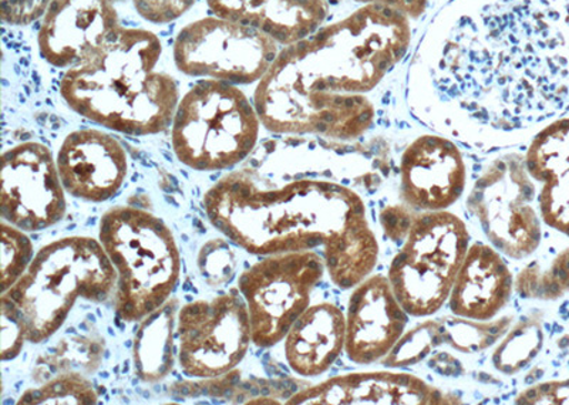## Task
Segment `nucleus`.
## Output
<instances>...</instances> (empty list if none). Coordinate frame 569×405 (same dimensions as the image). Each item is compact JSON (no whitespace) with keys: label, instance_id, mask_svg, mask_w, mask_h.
I'll use <instances>...</instances> for the list:
<instances>
[{"label":"nucleus","instance_id":"nucleus-1","mask_svg":"<svg viewBox=\"0 0 569 405\" xmlns=\"http://www.w3.org/2000/svg\"><path fill=\"white\" fill-rule=\"evenodd\" d=\"M410 19L368 4L284 45L258 81L253 104L268 131L352 141L368 133L378 88L410 48Z\"/></svg>","mask_w":569,"mask_h":405},{"label":"nucleus","instance_id":"nucleus-2","mask_svg":"<svg viewBox=\"0 0 569 405\" xmlns=\"http://www.w3.org/2000/svg\"><path fill=\"white\" fill-rule=\"evenodd\" d=\"M208 217L233 245L257 256L322 247L333 285L349 291L375 271L379 242L365 202L327 180L283 184L253 170L223 175L202 200Z\"/></svg>","mask_w":569,"mask_h":405},{"label":"nucleus","instance_id":"nucleus-3","mask_svg":"<svg viewBox=\"0 0 569 405\" xmlns=\"http://www.w3.org/2000/svg\"><path fill=\"white\" fill-rule=\"evenodd\" d=\"M556 48L550 19L533 0H496L451 27L436 58L435 85L477 124L518 130L551 104Z\"/></svg>","mask_w":569,"mask_h":405},{"label":"nucleus","instance_id":"nucleus-4","mask_svg":"<svg viewBox=\"0 0 569 405\" xmlns=\"http://www.w3.org/2000/svg\"><path fill=\"white\" fill-rule=\"evenodd\" d=\"M159 37L119 27L79 63L66 69L60 95L80 118L130 136L171 126L180 93L174 78L159 72Z\"/></svg>","mask_w":569,"mask_h":405},{"label":"nucleus","instance_id":"nucleus-5","mask_svg":"<svg viewBox=\"0 0 569 405\" xmlns=\"http://www.w3.org/2000/svg\"><path fill=\"white\" fill-rule=\"evenodd\" d=\"M117 273L100 241L68 236L36 253L7 295L18 306L28 342L40 344L63 326L79 298L103 303L114 296Z\"/></svg>","mask_w":569,"mask_h":405},{"label":"nucleus","instance_id":"nucleus-6","mask_svg":"<svg viewBox=\"0 0 569 405\" xmlns=\"http://www.w3.org/2000/svg\"><path fill=\"white\" fill-rule=\"evenodd\" d=\"M99 241L117 273L114 311L126 323L141 318L174 295L181 276V255L166 222L134 206L104 212Z\"/></svg>","mask_w":569,"mask_h":405},{"label":"nucleus","instance_id":"nucleus-7","mask_svg":"<svg viewBox=\"0 0 569 405\" xmlns=\"http://www.w3.org/2000/svg\"><path fill=\"white\" fill-rule=\"evenodd\" d=\"M261 119L240 85L200 80L178 101L171 145L188 169H236L256 149Z\"/></svg>","mask_w":569,"mask_h":405},{"label":"nucleus","instance_id":"nucleus-8","mask_svg":"<svg viewBox=\"0 0 569 405\" xmlns=\"http://www.w3.org/2000/svg\"><path fill=\"white\" fill-rule=\"evenodd\" d=\"M469 247L470 232L459 216L447 211L415 215L388 272L410 316H433L446 305Z\"/></svg>","mask_w":569,"mask_h":405},{"label":"nucleus","instance_id":"nucleus-9","mask_svg":"<svg viewBox=\"0 0 569 405\" xmlns=\"http://www.w3.org/2000/svg\"><path fill=\"white\" fill-rule=\"evenodd\" d=\"M327 265L315 251L262 256L238 277L257 347L277 346L293 323L311 306L315 288L322 282Z\"/></svg>","mask_w":569,"mask_h":405},{"label":"nucleus","instance_id":"nucleus-10","mask_svg":"<svg viewBox=\"0 0 569 405\" xmlns=\"http://www.w3.org/2000/svg\"><path fill=\"white\" fill-rule=\"evenodd\" d=\"M281 49L262 30L213 14L182 28L172 54L177 69L190 78L246 85L266 75Z\"/></svg>","mask_w":569,"mask_h":405},{"label":"nucleus","instance_id":"nucleus-11","mask_svg":"<svg viewBox=\"0 0 569 405\" xmlns=\"http://www.w3.org/2000/svg\"><path fill=\"white\" fill-rule=\"evenodd\" d=\"M533 182L525 156L507 154L487 166L467 199V210L487 240L511 260H526L541 243Z\"/></svg>","mask_w":569,"mask_h":405},{"label":"nucleus","instance_id":"nucleus-12","mask_svg":"<svg viewBox=\"0 0 569 405\" xmlns=\"http://www.w3.org/2000/svg\"><path fill=\"white\" fill-rule=\"evenodd\" d=\"M251 343L248 308L236 288L210 301L188 302L178 311L177 356L187 377L228 376L247 356Z\"/></svg>","mask_w":569,"mask_h":405},{"label":"nucleus","instance_id":"nucleus-13","mask_svg":"<svg viewBox=\"0 0 569 405\" xmlns=\"http://www.w3.org/2000/svg\"><path fill=\"white\" fill-rule=\"evenodd\" d=\"M0 215L27 232L59 224L68 210L58 162L42 143L27 141L4 151L0 172Z\"/></svg>","mask_w":569,"mask_h":405},{"label":"nucleus","instance_id":"nucleus-14","mask_svg":"<svg viewBox=\"0 0 569 405\" xmlns=\"http://www.w3.org/2000/svg\"><path fill=\"white\" fill-rule=\"evenodd\" d=\"M466 162L450 140L421 135L400 161V199L416 212H440L465 194Z\"/></svg>","mask_w":569,"mask_h":405},{"label":"nucleus","instance_id":"nucleus-15","mask_svg":"<svg viewBox=\"0 0 569 405\" xmlns=\"http://www.w3.org/2000/svg\"><path fill=\"white\" fill-rule=\"evenodd\" d=\"M123 0H52L38 34L40 55L56 69H69L94 52L120 27Z\"/></svg>","mask_w":569,"mask_h":405},{"label":"nucleus","instance_id":"nucleus-16","mask_svg":"<svg viewBox=\"0 0 569 405\" xmlns=\"http://www.w3.org/2000/svg\"><path fill=\"white\" fill-rule=\"evenodd\" d=\"M56 162L66 192L94 204L119 194L129 175L124 145L98 129L78 130L66 136Z\"/></svg>","mask_w":569,"mask_h":405},{"label":"nucleus","instance_id":"nucleus-17","mask_svg":"<svg viewBox=\"0 0 569 405\" xmlns=\"http://www.w3.org/2000/svg\"><path fill=\"white\" fill-rule=\"evenodd\" d=\"M409 317L388 276L366 277L349 298L345 343L349 361L359 366L382 362L403 337Z\"/></svg>","mask_w":569,"mask_h":405},{"label":"nucleus","instance_id":"nucleus-18","mask_svg":"<svg viewBox=\"0 0 569 405\" xmlns=\"http://www.w3.org/2000/svg\"><path fill=\"white\" fill-rule=\"evenodd\" d=\"M456 396L408 373H352L332 377L289 397L287 404H459Z\"/></svg>","mask_w":569,"mask_h":405},{"label":"nucleus","instance_id":"nucleus-19","mask_svg":"<svg viewBox=\"0 0 569 405\" xmlns=\"http://www.w3.org/2000/svg\"><path fill=\"white\" fill-rule=\"evenodd\" d=\"M515 277L502 253L486 243H472L449 297L455 316L490 322L510 302Z\"/></svg>","mask_w":569,"mask_h":405},{"label":"nucleus","instance_id":"nucleus-20","mask_svg":"<svg viewBox=\"0 0 569 405\" xmlns=\"http://www.w3.org/2000/svg\"><path fill=\"white\" fill-rule=\"evenodd\" d=\"M511 318L476 322L470 318L441 317L418 324L403 334L393 351L383 358V366L405 368L423 362L436 347H453L461 353H479L500 341L510 327Z\"/></svg>","mask_w":569,"mask_h":405},{"label":"nucleus","instance_id":"nucleus-21","mask_svg":"<svg viewBox=\"0 0 569 405\" xmlns=\"http://www.w3.org/2000/svg\"><path fill=\"white\" fill-rule=\"evenodd\" d=\"M217 17L262 30L282 45L311 37L327 22V0H207Z\"/></svg>","mask_w":569,"mask_h":405},{"label":"nucleus","instance_id":"nucleus-22","mask_svg":"<svg viewBox=\"0 0 569 405\" xmlns=\"http://www.w3.org/2000/svg\"><path fill=\"white\" fill-rule=\"evenodd\" d=\"M525 159L531 179L542 184L538 194L542 221L569 237V119L541 130Z\"/></svg>","mask_w":569,"mask_h":405},{"label":"nucleus","instance_id":"nucleus-23","mask_svg":"<svg viewBox=\"0 0 569 405\" xmlns=\"http://www.w3.org/2000/svg\"><path fill=\"white\" fill-rule=\"evenodd\" d=\"M288 366L301 377L327 373L345 352L347 315L333 303L309 306L283 338Z\"/></svg>","mask_w":569,"mask_h":405},{"label":"nucleus","instance_id":"nucleus-24","mask_svg":"<svg viewBox=\"0 0 569 405\" xmlns=\"http://www.w3.org/2000/svg\"><path fill=\"white\" fill-rule=\"evenodd\" d=\"M180 302L172 296L164 305L141 318L133 341V367L144 383H160L174 369L177 356V317Z\"/></svg>","mask_w":569,"mask_h":405},{"label":"nucleus","instance_id":"nucleus-25","mask_svg":"<svg viewBox=\"0 0 569 405\" xmlns=\"http://www.w3.org/2000/svg\"><path fill=\"white\" fill-rule=\"evenodd\" d=\"M104 341L96 334H71L39 357L33 369L38 382L63 373H94L103 361Z\"/></svg>","mask_w":569,"mask_h":405},{"label":"nucleus","instance_id":"nucleus-26","mask_svg":"<svg viewBox=\"0 0 569 405\" xmlns=\"http://www.w3.org/2000/svg\"><path fill=\"white\" fill-rule=\"evenodd\" d=\"M99 394L91 379L81 373H63L46 379L42 386L29 388L19 405L98 404Z\"/></svg>","mask_w":569,"mask_h":405},{"label":"nucleus","instance_id":"nucleus-27","mask_svg":"<svg viewBox=\"0 0 569 405\" xmlns=\"http://www.w3.org/2000/svg\"><path fill=\"white\" fill-rule=\"evenodd\" d=\"M516 285L522 297L552 301L566 295L569 292V250L560 253L550 266L532 263L517 277Z\"/></svg>","mask_w":569,"mask_h":405},{"label":"nucleus","instance_id":"nucleus-28","mask_svg":"<svg viewBox=\"0 0 569 405\" xmlns=\"http://www.w3.org/2000/svg\"><path fill=\"white\" fill-rule=\"evenodd\" d=\"M542 346V332L540 324L533 322L521 323L508 334L496 356L492 357L496 368L502 373H515L531 362Z\"/></svg>","mask_w":569,"mask_h":405},{"label":"nucleus","instance_id":"nucleus-29","mask_svg":"<svg viewBox=\"0 0 569 405\" xmlns=\"http://www.w3.org/2000/svg\"><path fill=\"white\" fill-rule=\"evenodd\" d=\"M2 293H7L23 273L29 270L34 257L33 242L28 232L2 221Z\"/></svg>","mask_w":569,"mask_h":405},{"label":"nucleus","instance_id":"nucleus-30","mask_svg":"<svg viewBox=\"0 0 569 405\" xmlns=\"http://www.w3.org/2000/svg\"><path fill=\"white\" fill-rule=\"evenodd\" d=\"M233 243L223 237L208 241L198 255V270L210 287H221L237 273L238 257Z\"/></svg>","mask_w":569,"mask_h":405},{"label":"nucleus","instance_id":"nucleus-31","mask_svg":"<svg viewBox=\"0 0 569 405\" xmlns=\"http://www.w3.org/2000/svg\"><path fill=\"white\" fill-rule=\"evenodd\" d=\"M28 342L27 326L19 308L7 295L0 298V357L14 361Z\"/></svg>","mask_w":569,"mask_h":405},{"label":"nucleus","instance_id":"nucleus-32","mask_svg":"<svg viewBox=\"0 0 569 405\" xmlns=\"http://www.w3.org/2000/svg\"><path fill=\"white\" fill-rule=\"evenodd\" d=\"M198 0H133L137 13L147 22L167 24L180 19Z\"/></svg>","mask_w":569,"mask_h":405},{"label":"nucleus","instance_id":"nucleus-33","mask_svg":"<svg viewBox=\"0 0 569 405\" xmlns=\"http://www.w3.org/2000/svg\"><path fill=\"white\" fill-rule=\"evenodd\" d=\"M517 404H569V378L548 382L526 389L516 398Z\"/></svg>","mask_w":569,"mask_h":405},{"label":"nucleus","instance_id":"nucleus-34","mask_svg":"<svg viewBox=\"0 0 569 405\" xmlns=\"http://www.w3.org/2000/svg\"><path fill=\"white\" fill-rule=\"evenodd\" d=\"M52 0H2V19L10 24H29L43 17Z\"/></svg>","mask_w":569,"mask_h":405},{"label":"nucleus","instance_id":"nucleus-35","mask_svg":"<svg viewBox=\"0 0 569 405\" xmlns=\"http://www.w3.org/2000/svg\"><path fill=\"white\" fill-rule=\"evenodd\" d=\"M416 214L418 212L411 210L408 205L385 207L382 214H380V225H382L386 236L393 242H403L409 234Z\"/></svg>","mask_w":569,"mask_h":405},{"label":"nucleus","instance_id":"nucleus-36","mask_svg":"<svg viewBox=\"0 0 569 405\" xmlns=\"http://www.w3.org/2000/svg\"><path fill=\"white\" fill-rule=\"evenodd\" d=\"M355 2L363 4V7L378 4V7L393 9L411 20L419 19L421 14H425L429 0H355Z\"/></svg>","mask_w":569,"mask_h":405}]
</instances>
